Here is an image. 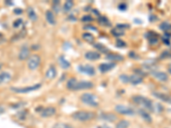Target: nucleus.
Wrapping results in <instances>:
<instances>
[{
  "label": "nucleus",
  "instance_id": "nucleus-1",
  "mask_svg": "<svg viewBox=\"0 0 171 128\" xmlns=\"http://www.w3.org/2000/svg\"><path fill=\"white\" fill-rule=\"evenodd\" d=\"M67 87L71 91H79L93 87V84L91 81L87 80H77L76 79H70L67 82Z\"/></svg>",
  "mask_w": 171,
  "mask_h": 128
},
{
  "label": "nucleus",
  "instance_id": "nucleus-2",
  "mask_svg": "<svg viewBox=\"0 0 171 128\" xmlns=\"http://www.w3.org/2000/svg\"><path fill=\"white\" fill-rule=\"evenodd\" d=\"M133 100L136 104L143 107L144 109H146V110L153 111L154 103L149 98H146L143 96H135L133 97Z\"/></svg>",
  "mask_w": 171,
  "mask_h": 128
},
{
  "label": "nucleus",
  "instance_id": "nucleus-3",
  "mask_svg": "<svg viewBox=\"0 0 171 128\" xmlns=\"http://www.w3.org/2000/svg\"><path fill=\"white\" fill-rule=\"evenodd\" d=\"M95 116L94 113L87 112V111H77L72 115V117L80 121H87L92 119H93Z\"/></svg>",
  "mask_w": 171,
  "mask_h": 128
},
{
  "label": "nucleus",
  "instance_id": "nucleus-4",
  "mask_svg": "<svg viewBox=\"0 0 171 128\" xmlns=\"http://www.w3.org/2000/svg\"><path fill=\"white\" fill-rule=\"evenodd\" d=\"M81 99L85 104L91 106V107H97L99 105L98 100L96 96L91 93H84L81 95Z\"/></svg>",
  "mask_w": 171,
  "mask_h": 128
},
{
  "label": "nucleus",
  "instance_id": "nucleus-5",
  "mask_svg": "<svg viewBox=\"0 0 171 128\" xmlns=\"http://www.w3.org/2000/svg\"><path fill=\"white\" fill-rule=\"evenodd\" d=\"M40 87H41L40 84H36V85L31 86H27V87H11L10 90L16 93H28L31 92L37 91Z\"/></svg>",
  "mask_w": 171,
  "mask_h": 128
},
{
  "label": "nucleus",
  "instance_id": "nucleus-6",
  "mask_svg": "<svg viewBox=\"0 0 171 128\" xmlns=\"http://www.w3.org/2000/svg\"><path fill=\"white\" fill-rule=\"evenodd\" d=\"M40 64V57L38 55H33L31 56L28 61V68L31 70H35Z\"/></svg>",
  "mask_w": 171,
  "mask_h": 128
},
{
  "label": "nucleus",
  "instance_id": "nucleus-7",
  "mask_svg": "<svg viewBox=\"0 0 171 128\" xmlns=\"http://www.w3.org/2000/svg\"><path fill=\"white\" fill-rule=\"evenodd\" d=\"M116 111L125 115H133L135 114V111L134 110V109L128 107V106H124V105H117L116 107Z\"/></svg>",
  "mask_w": 171,
  "mask_h": 128
},
{
  "label": "nucleus",
  "instance_id": "nucleus-8",
  "mask_svg": "<svg viewBox=\"0 0 171 128\" xmlns=\"http://www.w3.org/2000/svg\"><path fill=\"white\" fill-rule=\"evenodd\" d=\"M78 70L85 74L87 75H94L95 74V69L91 65L86 64V65H80L78 67Z\"/></svg>",
  "mask_w": 171,
  "mask_h": 128
},
{
  "label": "nucleus",
  "instance_id": "nucleus-9",
  "mask_svg": "<svg viewBox=\"0 0 171 128\" xmlns=\"http://www.w3.org/2000/svg\"><path fill=\"white\" fill-rule=\"evenodd\" d=\"M152 95L156 98L159 99V100L164 102V103H168L169 104H171V96H170V95H168V94L166 93H163V92H153Z\"/></svg>",
  "mask_w": 171,
  "mask_h": 128
},
{
  "label": "nucleus",
  "instance_id": "nucleus-10",
  "mask_svg": "<svg viewBox=\"0 0 171 128\" xmlns=\"http://www.w3.org/2000/svg\"><path fill=\"white\" fill-rule=\"evenodd\" d=\"M146 37L149 41L150 45H157L158 42V35L154 32H148L147 33H146Z\"/></svg>",
  "mask_w": 171,
  "mask_h": 128
},
{
  "label": "nucleus",
  "instance_id": "nucleus-11",
  "mask_svg": "<svg viewBox=\"0 0 171 128\" xmlns=\"http://www.w3.org/2000/svg\"><path fill=\"white\" fill-rule=\"evenodd\" d=\"M56 113V109L53 107H47V108H45L43 109L40 112V115L43 118H48V117L52 116L55 115Z\"/></svg>",
  "mask_w": 171,
  "mask_h": 128
},
{
  "label": "nucleus",
  "instance_id": "nucleus-12",
  "mask_svg": "<svg viewBox=\"0 0 171 128\" xmlns=\"http://www.w3.org/2000/svg\"><path fill=\"white\" fill-rule=\"evenodd\" d=\"M29 48L27 46V45H24V46L22 47L20 52H19V55H18V58L20 60H26L27 58L29 57Z\"/></svg>",
  "mask_w": 171,
  "mask_h": 128
},
{
  "label": "nucleus",
  "instance_id": "nucleus-13",
  "mask_svg": "<svg viewBox=\"0 0 171 128\" xmlns=\"http://www.w3.org/2000/svg\"><path fill=\"white\" fill-rule=\"evenodd\" d=\"M152 74L154 78L158 80L159 81H166L168 80V75L164 72H160V71H153L152 72Z\"/></svg>",
  "mask_w": 171,
  "mask_h": 128
},
{
  "label": "nucleus",
  "instance_id": "nucleus-14",
  "mask_svg": "<svg viewBox=\"0 0 171 128\" xmlns=\"http://www.w3.org/2000/svg\"><path fill=\"white\" fill-rule=\"evenodd\" d=\"M116 64L115 63H102L99 66V71L102 72V73H106V72H109L111 69H113L115 67H116Z\"/></svg>",
  "mask_w": 171,
  "mask_h": 128
},
{
  "label": "nucleus",
  "instance_id": "nucleus-15",
  "mask_svg": "<svg viewBox=\"0 0 171 128\" xmlns=\"http://www.w3.org/2000/svg\"><path fill=\"white\" fill-rule=\"evenodd\" d=\"M143 82V78L141 75L140 74H133V75L129 76V83H131L132 85H139V84H141Z\"/></svg>",
  "mask_w": 171,
  "mask_h": 128
},
{
  "label": "nucleus",
  "instance_id": "nucleus-16",
  "mask_svg": "<svg viewBox=\"0 0 171 128\" xmlns=\"http://www.w3.org/2000/svg\"><path fill=\"white\" fill-rule=\"evenodd\" d=\"M85 57L90 61H95L100 58V54L96 51H88L85 54Z\"/></svg>",
  "mask_w": 171,
  "mask_h": 128
},
{
  "label": "nucleus",
  "instance_id": "nucleus-17",
  "mask_svg": "<svg viewBox=\"0 0 171 128\" xmlns=\"http://www.w3.org/2000/svg\"><path fill=\"white\" fill-rule=\"evenodd\" d=\"M11 80V74L7 73V72H3L0 74V85L7 83Z\"/></svg>",
  "mask_w": 171,
  "mask_h": 128
},
{
  "label": "nucleus",
  "instance_id": "nucleus-18",
  "mask_svg": "<svg viewBox=\"0 0 171 128\" xmlns=\"http://www.w3.org/2000/svg\"><path fill=\"white\" fill-rule=\"evenodd\" d=\"M46 76L47 79H50V80H53L54 78H56L57 76V70H56V68L54 66H52L49 68V69L47 70L46 74Z\"/></svg>",
  "mask_w": 171,
  "mask_h": 128
},
{
  "label": "nucleus",
  "instance_id": "nucleus-19",
  "mask_svg": "<svg viewBox=\"0 0 171 128\" xmlns=\"http://www.w3.org/2000/svg\"><path fill=\"white\" fill-rule=\"evenodd\" d=\"M111 33H112L115 37H121V36H123L125 33V29L122 28L121 27H119L117 25V27L114 28L111 30Z\"/></svg>",
  "mask_w": 171,
  "mask_h": 128
},
{
  "label": "nucleus",
  "instance_id": "nucleus-20",
  "mask_svg": "<svg viewBox=\"0 0 171 128\" xmlns=\"http://www.w3.org/2000/svg\"><path fill=\"white\" fill-rule=\"evenodd\" d=\"M58 62L59 64H60V66H61L63 69H67V68H69L70 67L69 62L64 57H63V56H61V57H59Z\"/></svg>",
  "mask_w": 171,
  "mask_h": 128
},
{
  "label": "nucleus",
  "instance_id": "nucleus-21",
  "mask_svg": "<svg viewBox=\"0 0 171 128\" xmlns=\"http://www.w3.org/2000/svg\"><path fill=\"white\" fill-rule=\"evenodd\" d=\"M46 20H47L48 23L51 24V25H55L56 24V18H55V16L52 12L51 10H47L46 13Z\"/></svg>",
  "mask_w": 171,
  "mask_h": 128
},
{
  "label": "nucleus",
  "instance_id": "nucleus-22",
  "mask_svg": "<svg viewBox=\"0 0 171 128\" xmlns=\"http://www.w3.org/2000/svg\"><path fill=\"white\" fill-rule=\"evenodd\" d=\"M106 58L113 62H119V61H122L124 59L122 55H117V54H108L106 56Z\"/></svg>",
  "mask_w": 171,
  "mask_h": 128
},
{
  "label": "nucleus",
  "instance_id": "nucleus-23",
  "mask_svg": "<svg viewBox=\"0 0 171 128\" xmlns=\"http://www.w3.org/2000/svg\"><path fill=\"white\" fill-rule=\"evenodd\" d=\"M100 118L102 120H105V121H116V116L115 115H113V114L107 113V114H102Z\"/></svg>",
  "mask_w": 171,
  "mask_h": 128
},
{
  "label": "nucleus",
  "instance_id": "nucleus-24",
  "mask_svg": "<svg viewBox=\"0 0 171 128\" xmlns=\"http://www.w3.org/2000/svg\"><path fill=\"white\" fill-rule=\"evenodd\" d=\"M140 115H141V117L147 122H152V118L150 116V115L147 113V111H146L145 109H140L139 110Z\"/></svg>",
  "mask_w": 171,
  "mask_h": 128
},
{
  "label": "nucleus",
  "instance_id": "nucleus-25",
  "mask_svg": "<svg viewBox=\"0 0 171 128\" xmlns=\"http://www.w3.org/2000/svg\"><path fill=\"white\" fill-rule=\"evenodd\" d=\"M28 17H29L31 21L35 22L36 20H37V15H36L34 10L32 7H28Z\"/></svg>",
  "mask_w": 171,
  "mask_h": 128
},
{
  "label": "nucleus",
  "instance_id": "nucleus-26",
  "mask_svg": "<svg viewBox=\"0 0 171 128\" xmlns=\"http://www.w3.org/2000/svg\"><path fill=\"white\" fill-rule=\"evenodd\" d=\"M159 28L160 29L164 31V32H169L171 30V23H170L169 22H163L160 24Z\"/></svg>",
  "mask_w": 171,
  "mask_h": 128
},
{
  "label": "nucleus",
  "instance_id": "nucleus-27",
  "mask_svg": "<svg viewBox=\"0 0 171 128\" xmlns=\"http://www.w3.org/2000/svg\"><path fill=\"white\" fill-rule=\"evenodd\" d=\"M82 38L85 39V40L87 41V42H88V43H93L95 40L93 35L89 33H83Z\"/></svg>",
  "mask_w": 171,
  "mask_h": 128
},
{
  "label": "nucleus",
  "instance_id": "nucleus-28",
  "mask_svg": "<svg viewBox=\"0 0 171 128\" xmlns=\"http://www.w3.org/2000/svg\"><path fill=\"white\" fill-rule=\"evenodd\" d=\"M74 6V3H73V1H71V0H68V1H66L64 4V5H63V10L65 12H68L71 9H72V7Z\"/></svg>",
  "mask_w": 171,
  "mask_h": 128
},
{
  "label": "nucleus",
  "instance_id": "nucleus-29",
  "mask_svg": "<svg viewBox=\"0 0 171 128\" xmlns=\"http://www.w3.org/2000/svg\"><path fill=\"white\" fill-rule=\"evenodd\" d=\"M99 51H101L102 53H108L109 52V49L107 48L106 46H105L104 45L102 44H96L94 45Z\"/></svg>",
  "mask_w": 171,
  "mask_h": 128
},
{
  "label": "nucleus",
  "instance_id": "nucleus-30",
  "mask_svg": "<svg viewBox=\"0 0 171 128\" xmlns=\"http://www.w3.org/2000/svg\"><path fill=\"white\" fill-rule=\"evenodd\" d=\"M99 22L101 25H103V26H107V27L111 26V22H110L109 20H108L106 17H105V16H99Z\"/></svg>",
  "mask_w": 171,
  "mask_h": 128
},
{
  "label": "nucleus",
  "instance_id": "nucleus-31",
  "mask_svg": "<svg viewBox=\"0 0 171 128\" xmlns=\"http://www.w3.org/2000/svg\"><path fill=\"white\" fill-rule=\"evenodd\" d=\"M163 109H164V107H163V105H161V103H154L153 112H158V113H160V112H163Z\"/></svg>",
  "mask_w": 171,
  "mask_h": 128
},
{
  "label": "nucleus",
  "instance_id": "nucleus-32",
  "mask_svg": "<svg viewBox=\"0 0 171 128\" xmlns=\"http://www.w3.org/2000/svg\"><path fill=\"white\" fill-rule=\"evenodd\" d=\"M129 126V122L128 121H121L116 125V128H128Z\"/></svg>",
  "mask_w": 171,
  "mask_h": 128
},
{
  "label": "nucleus",
  "instance_id": "nucleus-33",
  "mask_svg": "<svg viewBox=\"0 0 171 128\" xmlns=\"http://www.w3.org/2000/svg\"><path fill=\"white\" fill-rule=\"evenodd\" d=\"M52 128H72L68 124H64V123H57L56 125H54Z\"/></svg>",
  "mask_w": 171,
  "mask_h": 128
},
{
  "label": "nucleus",
  "instance_id": "nucleus-34",
  "mask_svg": "<svg viewBox=\"0 0 171 128\" xmlns=\"http://www.w3.org/2000/svg\"><path fill=\"white\" fill-rule=\"evenodd\" d=\"M120 80H121V81L123 82L124 84L129 83V75H127V74H122V75H120Z\"/></svg>",
  "mask_w": 171,
  "mask_h": 128
},
{
  "label": "nucleus",
  "instance_id": "nucleus-35",
  "mask_svg": "<svg viewBox=\"0 0 171 128\" xmlns=\"http://www.w3.org/2000/svg\"><path fill=\"white\" fill-rule=\"evenodd\" d=\"M160 57L162 59L170 58V57H171V53L170 51H164L160 55Z\"/></svg>",
  "mask_w": 171,
  "mask_h": 128
},
{
  "label": "nucleus",
  "instance_id": "nucleus-36",
  "mask_svg": "<svg viewBox=\"0 0 171 128\" xmlns=\"http://www.w3.org/2000/svg\"><path fill=\"white\" fill-rule=\"evenodd\" d=\"M22 24V19H18V20H16V21L14 22L13 27H14L15 28H19Z\"/></svg>",
  "mask_w": 171,
  "mask_h": 128
},
{
  "label": "nucleus",
  "instance_id": "nucleus-37",
  "mask_svg": "<svg viewBox=\"0 0 171 128\" xmlns=\"http://www.w3.org/2000/svg\"><path fill=\"white\" fill-rule=\"evenodd\" d=\"M93 19V17L92 16H83L82 18H81V21L82 22H92Z\"/></svg>",
  "mask_w": 171,
  "mask_h": 128
},
{
  "label": "nucleus",
  "instance_id": "nucleus-38",
  "mask_svg": "<svg viewBox=\"0 0 171 128\" xmlns=\"http://www.w3.org/2000/svg\"><path fill=\"white\" fill-rule=\"evenodd\" d=\"M168 35L169 34H164V36H163V41H164V43L165 44V45H170V36L168 37Z\"/></svg>",
  "mask_w": 171,
  "mask_h": 128
},
{
  "label": "nucleus",
  "instance_id": "nucleus-39",
  "mask_svg": "<svg viewBox=\"0 0 171 128\" xmlns=\"http://www.w3.org/2000/svg\"><path fill=\"white\" fill-rule=\"evenodd\" d=\"M116 46L117 47H125L126 46V43L122 40L116 41Z\"/></svg>",
  "mask_w": 171,
  "mask_h": 128
},
{
  "label": "nucleus",
  "instance_id": "nucleus-40",
  "mask_svg": "<svg viewBox=\"0 0 171 128\" xmlns=\"http://www.w3.org/2000/svg\"><path fill=\"white\" fill-rule=\"evenodd\" d=\"M119 10H127V4H119Z\"/></svg>",
  "mask_w": 171,
  "mask_h": 128
},
{
  "label": "nucleus",
  "instance_id": "nucleus-41",
  "mask_svg": "<svg viewBox=\"0 0 171 128\" xmlns=\"http://www.w3.org/2000/svg\"><path fill=\"white\" fill-rule=\"evenodd\" d=\"M14 12H15L16 14L19 15V14H21V13L22 12V10H20V9H16V10H14Z\"/></svg>",
  "mask_w": 171,
  "mask_h": 128
},
{
  "label": "nucleus",
  "instance_id": "nucleus-42",
  "mask_svg": "<svg viewBox=\"0 0 171 128\" xmlns=\"http://www.w3.org/2000/svg\"><path fill=\"white\" fill-rule=\"evenodd\" d=\"M4 113V108H3L2 106H0V115Z\"/></svg>",
  "mask_w": 171,
  "mask_h": 128
},
{
  "label": "nucleus",
  "instance_id": "nucleus-43",
  "mask_svg": "<svg viewBox=\"0 0 171 128\" xmlns=\"http://www.w3.org/2000/svg\"><path fill=\"white\" fill-rule=\"evenodd\" d=\"M98 128H111V127H109V126H106V125H103V126L99 127Z\"/></svg>",
  "mask_w": 171,
  "mask_h": 128
},
{
  "label": "nucleus",
  "instance_id": "nucleus-44",
  "mask_svg": "<svg viewBox=\"0 0 171 128\" xmlns=\"http://www.w3.org/2000/svg\"><path fill=\"white\" fill-rule=\"evenodd\" d=\"M4 40V37H3V35L0 33V43H2L3 41Z\"/></svg>",
  "mask_w": 171,
  "mask_h": 128
},
{
  "label": "nucleus",
  "instance_id": "nucleus-45",
  "mask_svg": "<svg viewBox=\"0 0 171 128\" xmlns=\"http://www.w3.org/2000/svg\"><path fill=\"white\" fill-rule=\"evenodd\" d=\"M169 72H170V73L171 74V65L170 66V68H169Z\"/></svg>",
  "mask_w": 171,
  "mask_h": 128
},
{
  "label": "nucleus",
  "instance_id": "nucleus-46",
  "mask_svg": "<svg viewBox=\"0 0 171 128\" xmlns=\"http://www.w3.org/2000/svg\"><path fill=\"white\" fill-rule=\"evenodd\" d=\"M0 68H1V65H0Z\"/></svg>",
  "mask_w": 171,
  "mask_h": 128
}]
</instances>
